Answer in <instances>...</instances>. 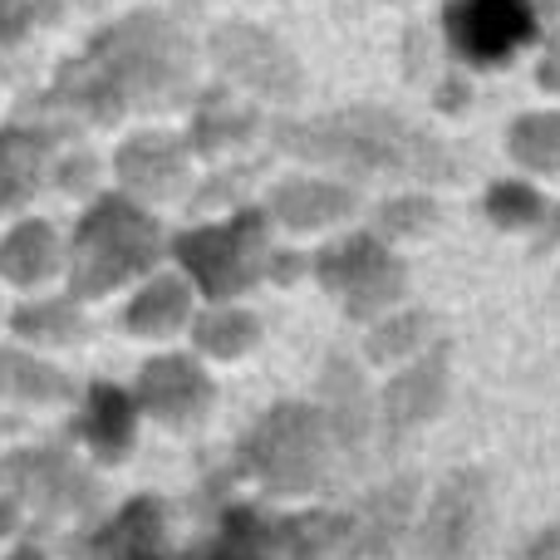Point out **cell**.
Here are the masks:
<instances>
[{"label": "cell", "mask_w": 560, "mask_h": 560, "mask_svg": "<svg viewBox=\"0 0 560 560\" xmlns=\"http://www.w3.org/2000/svg\"><path fill=\"white\" fill-rule=\"evenodd\" d=\"M325 413L335 423V438H339V453H359L369 438V394L359 384V369L349 364L345 354H329L325 364Z\"/></svg>", "instance_id": "cell-25"}, {"label": "cell", "mask_w": 560, "mask_h": 560, "mask_svg": "<svg viewBox=\"0 0 560 560\" xmlns=\"http://www.w3.org/2000/svg\"><path fill=\"white\" fill-rule=\"evenodd\" d=\"M10 335L30 349H74L94 335V319H89L84 300L65 295H25L15 310L5 315Z\"/></svg>", "instance_id": "cell-23"}, {"label": "cell", "mask_w": 560, "mask_h": 560, "mask_svg": "<svg viewBox=\"0 0 560 560\" xmlns=\"http://www.w3.org/2000/svg\"><path fill=\"white\" fill-rule=\"evenodd\" d=\"M536 252H541V256H560V207L546 217V232H541V242H536Z\"/></svg>", "instance_id": "cell-35"}, {"label": "cell", "mask_w": 560, "mask_h": 560, "mask_svg": "<svg viewBox=\"0 0 560 560\" xmlns=\"http://www.w3.org/2000/svg\"><path fill=\"white\" fill-rule=\"evenodd\" d=\"M212 55L236 84L271 98V104H295L300 89H305V74H300L295 55H290L276 35H266V30H256V25L217 30Z\"/></svg>", "instance_id": "cell-14"}, {"label": "cell", "mask_w": 560, "mask_h": 560, "mask_svg": "<svg viewBox=\"0 0 560 560\" xmlns=\"http://www.w3.org/2000/svg\"><path fill=\"white\" fill-rule=\"evenodd\" d=\"M463 98H467L463 84H443V89H438V108H463Z\"/></svg>", "instance_id": "cell-39"}, {"label": "cell", "mask_w": 560, "mask_h": 560, "mask_svg": "<svg viewBox=\"0 0 560 560\" xmlns=\"http://www.w3.org/2000/svg\"><path fill=\"white\" fill-rule=\"evenodd\" d=\"M349 506H305L276 516L266 506L232 502L217 516L212 536L197 546L202 560H329L345 536Z\"/></svg>", "instance_id": "cell-6"}, {"label": "cell", "mask_w": 560, "mask_h": 560, "mask_svg": "<svg viewBox=\"0 0 560 560\" xmlns=\"http://www.w3.org/2000/svg\"><path fill=\"white\" fill-rule=\"evenodd\" d=\"M310 276V256L300 252H271V266H266V280H276V285H290V280Z\"/></svg>", "instance_id": "cell-33"}, {"label": "cell", "mask_w": 560, "mask_h": 560, "mask_svg": "<svg viewBox=\"0 0 560 560\" xmlns=\"http://www.w3.org/2000/svg\"><path fill=\"white\" fill-rule=\"evenodd\" d=\"M487 516H492V482H487L482 467H453V472L438 482L433 502L423 506V522H418V560H472L477 541L487 532Z\"/></svg>", "instance_id": "cell-9"}, {"label": "cell", "mask_w": 560, "mask_h": 560, "mask_svg": "<svg viewBox=\"0 0 560 560\" xmlns=\"http://www.w3.org/2000/svg\"><path fill=\"white\" fill-rule=\"evenodd\" d=\"M167 526H173V506L158 492H138L94 532H79L69 541V560H128L148 546H163Z\"/></svg>", "instance_id": "cell-17"}, {"label": "cell", "mask_w": 560, "mask_h": 560, "mask_svg": "<svg viewBox=\"0 0 560 560\" xmlns=\"http://www.w3.org/2000/svg\"><path fill=\"white\" fill-rule=\"evenodd\" d=\"M271 252V212L252 202L222 212V222H192L167 236V256L202 300H236L261 285Z\"/></svg>", "instance_id": "cell-5"}, {"label": "cell", "mask_w": 560, "mask_h": 560, "mask_svg": "<svg viewBox=\"0 0 560 560\" xmlns=\"http://www.w3.org/2000/svg\"><path fill=\"white\" fill-rule=\"evenodd\" d=\"M310 276L359 325H374L378 315L404 305V295H408L404 256H394V246L374 232H349L339 242H329L325 252L310 256Z\"/></svg>", "instance_id": "cell-7"}, {"label": "cell", "mask_w": 560, "mask_h": 560, "mask_svg": "<svg viewBox=\"0 0 560 560\" xmlns=\"http://www.w3.org/2000/svg\"><path fill=\"white\" fill-rule=\"evenodd\" d=\"M506 153L536 177H560V114H522L506 128Z\"/></svg>", "instance_id": "cell-28"}, {"label": "cell", "mask_w": 560, "mask_h": 560, "mask_svg": "<svg viewBox=\"0 0 560 560\" xmlns=\"http://www.w3.org/2000/svg\"><path fill=\"white\" fill-rule=\"evenodd\" d=\"M187 89V45L158 20L104 35L79 65H69L55 84V104L84 114L89 124H118L128 108L173 104Z\"/></svg>", "instance_id": "cell-2"}, {"label": "cell", "mask_w": 560, "mask_h": 560, "mask_svg": "<svg viewBox=\"0 0 560 560\" xmlns=\"http://www.w3.org/2000/svg\"><path fill=\"white\" fill-rule=\"evenodd\" d=\"M438 222H443V207L433 197L423 192L388 197L374 212V236H384V242H418V236H433Z\"/></svg>", "instance_id": "cell-30"}, {"label": "cell", "mask_w": 560, "mask_h": 560, "mask_svg": "<svg viewBox=\"0 0 560 560\" xmlns=\"http://www.w3.org/2000/svg\"><path fill=\"white\" fill-rule=\"evenodd\" d=\"M447 384H453V345L433 339L428 349H418L413 359L398 364V374L378 394V423H384V443L398 447L404 438H413L418 428H428L447 404Z\"/></svg>", "instance_id": "cell-11"}, {"label": "cell", "mask_w": 560, "mask_h": 560, "mask_svg": "<svg viewBox=\"0 0 560 560\" xmlns=\"http://www.w3.org/2000/svg\"><path fill=\"white\" fill-rule=\"evenodd\" d=\"M114 177L138 202H177L192 187V148L173 133H133L118 143Z\"/></svg>", "instance_id": "cell-15"}, {"label": "cell", "mask_w": 560, "mask_h": 560, "mask_svg": "<svg viewBox=\"0 0 560 560\" xmlns=\"http://www.w3.org/2000/svg\"><path fill=\"white\" fill-rule=\"evenodd\" d=\"M339 438L319 404L280 398L236 443V477L256 482L266 497H310L335 472Z\"/></svg>", "instance_id": "cell-4"}, {"label": "cell", "mask_w": 560, "mask_h": 560, "mask_svg": "<svg viewBox=\"0 0 560 560\" xmlns=\"http://www.w3.org/2000/svg\"><path fill=\"white\" fill-rule=\"evenodd\" d=\"M413 477H398L388 487H374L369 497H359L349 506L345 536H339L329 560H408L413 546Z\"/></svg>", "instance_id": "cell-13"}, {"label": "cell", "mask_w": 560, "mask_h": 560, "mask_svg": "<svg viewBox=\"0 0 560 560\" xmlns=\"http://www.w3.org/2000/svg\"><path fill=\"white\" fill-rule=\"evenodd\" d=\"M59 138L49 128H0V217H20L55 177Z\"/></svg>", "instance_id": "cell-19"}, {"label": "cell", "mask_w": 560, "mask_h": 560, "mask_svg": "<svg viewBox=\"0 0 560 560\" xmlns=\"http://www.w3.org/2000/svg\"><path fill=\"white\" fill-rule=\"evenodd\" d=\"M0 560H49V551L45 546H35V541H15Z\"/></svg>", "instance_id": "cell-38"}, {"label": "cell", "mask_w": 560, "mask_h": 560, "mask_svg": "<svg viewBox=\"0 0 560 560\" xmlns=\"http://www.w3.org/2000/svg\"><path fill=\"white\" fill-rule=\"evenodd\" d=\"M128 560H202V556H197V546H192V551H173V546H148V551H138V556H128Z\"/></svg>", "instance_id": "cell-36"}, {"label": "cell", "mask_w": 560, "mask_h": 560, "mask_svg": "<svg viewBox=\"0 0 560 560\" xmlns=\"http://www.w3.org/2000/svg\"><path fill=\"white\" fill-rule=\"evenodd\" d=\"M266 212H271V226H285V232H329L359 212V192L345 177H285L266 192Z\"/></svg>", "instance_id": "cell-18"}, {"label": "cell", "mask_w": 560, "mask_h": 560, "mask_svg": "<svg viewBox=\"0 0 560 560\" xmlns=\"http://www.w3.org/2000/svg\"><path fill=\"white\" fill-rule=\"evenodd\" d=\"M252 187V167H232V173H217L187 197V212L192 217H207V212H232L242 207V192Z\"/></svg>", "instance_id": "cell-31"}, {"label": "cell", "mask_w": 560, "mask_h": 560, "mask_svg": "<svg viewBox=\"0 0 560 560\" xmlns=\"http://www.w3.org/2000/svg\"><path fill=\"white\" fill-rule=\"evenodd\" d=\"M0 482L10 487L15 512L25 506L39 522H79L104 502V482L94 467L55 443L15 447L10 457H0Z\"/></svg>", "instance_id": "cell-8"}, {"label": "cell", "mask_w": 560, "mask_h": 560, "mask_svg": "<svg viewBox=\"0 0 560 560\" xmlns=\"http://www.w3.org/2000/svg\"><path fill=\"white\" fill-rule=\"evenodd\" d=\"M443 30L467 65L497 69L536 39V10L532 0H453Z\"/></svg>", "instance_id": "cell-12"}, {"label": "cell", "mask_w": 560, "mask_h": 560, "mask_svg": "<svg viewBox=\"0 0 560 560\" xmlns=\"http://www.w3.org/2000/svg\"><path fill=\"white\" fill-rule=\"evenodd\" d=\"M138 423H143V408H138L133 388L108 384V378H94V384L79 388L74 443L84 447L98 467L128 463V453L138 447Z\"/></svg>", "instance_id": "cell-16"}, {"label": "cell", "mask_w": 560, "mask_h": 560, "mask_svg": "<svg viewBox=\"0 0 560 560\" xmlns=\"http://www.w3.org/2000/svg\"><path fill=\"white\" fill-rule=\"evenodd\" d=\"M256 133V114L246 104H236L232 94H207L202 108L192 118V133H187V148L197 158H222L232 148H242L246 138Z\"/></svg>", "instance_id": "cell-27"}, {"label": "cell", "mask_w": 560, "mask_h": 560, "mask_svg": "<svg viewBox=\"0 0 560 560\" xmlns=\"http://www.w3.org/2000/svg\"><path fill=\"white\" fill-rule=\"evenodd\" d=\"M10 532H15V502L0 497V536H10Z\"/></svg>", "instance_id": "cell-40"}, {"label": "cell", "mask_w": 560, "mask_h": 560, "mask_svg": "<svg viewBox=\"0 0 560 560\" xmlns=\"http://www.w3.org/2000/svg\"><path fill=\"white\" fill-rule=\"evenodd\" d=\"M197 315V290L183 271H153L138 280V290L124 305L128 339H173L192 325Z\"/></svg>", "instance_id": "cell-21"}, {"label": "cell", "mask_w": 560, "mask_h": 560, "mask_svg": "<svg viewBox=\"0 0 560 560\" xmlns=\"http://www.w3.org/2000/svg\"><path fill=\"white\" fill-rule=\"evenodd\" d=\"M0 398L15 408H69L79 398V384L39 349L0 345Z\"/></svg>", "instance_id": "cell-22"}, {"label": "cell", "mask_w": 560, "mask_h": 560, "mask_svg": "<svg viewBox=\"0 0 560 560\" xmlns=\"http://www.w3.org/2000/svg\"><path fill=\"white\" fill-rule=\"evenodd\" d=\"M516 560H560V522L546 526L541 536H532V541L516 551Z\"/></svg>", "instance_id": "cell-34"}, {"label": "cell", "mask_w": 560, "mask_h": 560, "mask_svg": "<svg viewBox=\"0 0 560 560\" xmlns=\"http://www.w3.org/2000/svg\"><path fill=\"white\" fill-rule=\"evenodd\" d=\"M482 217L497 226V232H536V226H546V197L536 192L532 183H522V177H502V183L487 187L482 197Z\"/></svg>", "instance_id": "cell-29"}, {"label": "cell", "mask_w": 560, "mask_h": 560, "mask_svg": "<svg viewBox=\"0 0 560 560\" xmlns=\"http://www.w3.org/2000/svg\"><path fill=\"white\" fill-rule=\"evenodd\" d=\"M133 398L143 408V418L173 428V433H192L207 423V413L217 408V378L207 374L202 354H153L133 378Z\"/></svg>", "instance_id": "cell-10"}, {"label": "cell", "mask_w": 560, "mask_h": 560, "mask_svg": "<svg viewBox=\"0 0 560 560\" xmlns=\"http://www.w3.org/2000/svg\"><path fill=\"white\" fill-rule=\"evenodd\" d=\"M276 148L310 167L345 177H404V183H457L463 163L413 118L378 104H354L339 114L276 124Z\"/></svg>", "instance_id": "cell-1"}, {"label": "cell", "mask_w": 560, "mask_h": 560, "mask_svg": "<svg viewBox=\"0 0 560 560\" xmlns=\"http://www.w3.org/2000/svg\"><path fill=\"white\" fill-rule=\"evenodd\" d=\"M167 256V232L148 202L118 192H98L74 217V232L65 236V290L74 300H104L114 290L138 285L158 271Z\"/></svg>", "instance_id": "cell-3"}, {"label": "cell", "mask_w": 560, "mask_h": 560, "mask_svg": "<svg viewBox=\"0 0 560 560\" xmlns=\"http://www.w3.org/2000/svg\"><path fill=\"white\" fill-rule=\"evenodd\" d=\"M94 177H98V158L94 153H59L55 158V187L69 197H89L94 192Z\"/></svg>", "instance_id": "cell-32"}, {"label": "cell", "mask_w": 560, "mask_h": 560, "mask_svg": "<svg viewBox=\"0 0 560 560\" xmlns=\"http://www.w3.org/2000/svg\"><path fill=\"white\" fill-rule=\"evenodd\" d=\"M192 349L217 364H236L261 345V315L242 300H207V310L192 315Z\"/></svg>", "instance_id": "cell-24"}, {"label": "cell", "mask_w": 560, "mask_h": 560, "mask_svg": "<svg viewBox=\"0 0 560 560\" xmlns=\"http://www.w3.org/2000/svg\"><path fill=\"white\" fill-rule=\"evenodd\" d=\"M55 276H65V236L49 217H20L0 232V285L45 290Z\"/></svg>", "instance_id": "cell-20"}, {"label": "cell", "mask_w": 560, "mask_h": 560, "mask_svg": "<svg viewBox=\"0 0 560 560\" xmlns=\"http://www.w3.org/2000/svg\"><path fill=\"white\" fill-rule=\"evenodd\" d=\"M433 335H438L433 310H423V305L398 310V305H394L388 315L374 319V329H369L364 359H369V364H378V369H398L404 359H413L418 349L433 345Z\"/></svg>", "instance_id": "cell-26"}, {"label": "cell", "mask_w": 560, "mask_h": 560, "mask_svg": "<svg viewBox=\"0 0 560 560\" xmlns=\"http://www.w3.org/2000/svg\"><path fill=\"white\" fill-rule=\"evenodd\" d=\"M541 84L551 89V94H560V39L551 45V55L541 59Z\"/></svg>", "instance_id": "cell-37"}]
</instances>
